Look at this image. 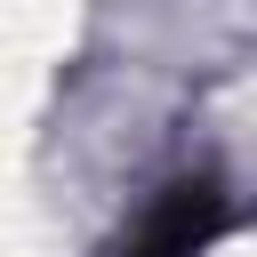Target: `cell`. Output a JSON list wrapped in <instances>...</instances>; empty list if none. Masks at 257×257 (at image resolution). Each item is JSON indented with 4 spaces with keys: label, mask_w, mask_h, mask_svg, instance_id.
<instances>
[{
    "label": "cell",
    "mask_w": 257,
    "mask_h": 257,
    "mask_svg": "<svg viewBox=\"0 0 257 257\" xmlns=\"http://www.w3.org/2000/svg\"><path fill=\"white\" fill-rule=\"evenodd\" d=\"M217 225H225V193H217V185H177L112 257H201Z\"/></svg>",
    "instance_id": "6da1fadb"
}]
</instances>
